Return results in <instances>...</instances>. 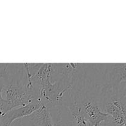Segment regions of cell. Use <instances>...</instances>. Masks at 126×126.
Returning a JSON list of instances; mask_svg holds the SVG:
<instances>
[{
  "label": "cell",
  "mask_w": 126,
  "mask_h": 126,
  "mask_svg": "<svg viewBox=\"0 0 126 126\" xmlns=\"http://www.w3.org/2000/svg\"><path fill=\"white\" fill-rule=\"evenodd\" d=\"M2 95L9 105L11 110L26 105L39 98L35 91L28 89L25 85L22 86L19 84L12 83L4 86Z\"/></svg>",
  "instance_id": "1"
},
{
  "label": "cell",
  "mask_w": 126,
  "mask_h": 126,
  "mask_svg": "<svg viewBox=\"0 0 126 126\" xmlns=\"http://www.w3.org/2000/svg\"><path fill=\"white\" fill-rule=\"evenodd\" d=\"M79 107L81 114L89 125L102 126L108 119V114L102 111L99 105L94 100L86 99Z\"/></svg>",
  "instance_id": "2"
},
{
  "label": "cell",
  "mask_w": 126,
  "mask_h": 126,
  "mask_svg": "<svg viewBox=\"0 0 126 126\" xmlns=\"http://www.w3.org/2000/svg\"><path fill=\"white\" fill-rule=\"evenodd\" d=\"M43 103L39 98L23 107L14 108L1 118L0 126H11L17 119L28 117L41 107Z\"/></svg>",
  "instance_id": "3"
},
{
  "label": "cell",
  "mask_w": 126,
  "mask_h": 126,
  "mask_svg": "<svg viewBox=\"0 0 126 126\" xmlns=\"http://www.w3.org/2000/svg\"><path fill=\"white\" fill-rule=\"evenodd\" d=\"M33 126H53V120L50 111L46 105L28 116Z\"/></svg>",
  "instance_id": "4"
},
{
  "label": "cell",
  "mask_w": 126,
  "mask_h": 126,
  "mask_svg": "<svg viewBox=\"0 0 126 126\" xmlns=\"http://www.w3.org/2000/svg\"><path fill=\"white\" fill-rule=\"evenodd\" d=\"M70 113L75 122V126H87L84 118L81 113V108L78 105H73L70 107Z\"/></svg>",
  "instance_id": "5"
},
{
  "label": "cell",
  "mask_w": 126,
  "mask_h": 126,
  "mask_svg": "<svg viewBox=\"0 0 126 126\" xmlns=\"http://www.w3.org/2000/svg\"><path fill=\"white\" fill-rule=\"evenodd\" d=\"M4 86V84L0 82V118H2L7 112L11 110L9 105L4 99L2 95V91Z\"/></svg>",
  "instance_id": "6"
},
{
  "label": "cell",
  "mask_w": 126,
  "mask_h": 126,
  "mask_svg": "<svg viewBox=\"0 0 126 126\" xmlns=\"http://www.w3.org/2000/svg\"><path fill=\"white\" fill-rule=\"evenodd\" d=\"M53 126H75V122L74 120L72 123H62V122L54 121L53 122Z\"/></svg>",
  "instance_id": "7"
},
{
  "label": "cell",
  "mask_w": 126,
  "mask_h": 126,
  "mask_svg": "<svg viewBox=\"0 0 126 126\" xmlns=\"http://www.w3.org/2000/svg\"><path fill=\"white\" fill-rule=\"evenodd\" d=\"M1 118H0V123H1Z\"/></svg>",
  "instance_id": "8"
},
{
  "label": "cell",
  "mask_w": 126,
  "mask_h": 126,
  "mask_svg": "<svg viewBox=\"0 0 126 126\" xmlns=\"http://www.w3.org/2000/svg\"><path fill=\"white\" fill-rule=\"evenodd\" d=\"M87 126H90V125H89V124H87Z\"/></svg>",
  "instance_id": "9"
},
{
  "label": "cell",
  "mask_w": 126,
  "mask_h": 126,
  "mask_svg": "<svg viewBox=\"0 0 126 126\" xmlns=\"http://www.w3.org/2000/svg\"><path fill=\"white\" fill-rule=\"evenodd\" d=\"M32 126V125H31V126Z\"/></svg>",
  "instance_id": "10"
}]
</instances>
